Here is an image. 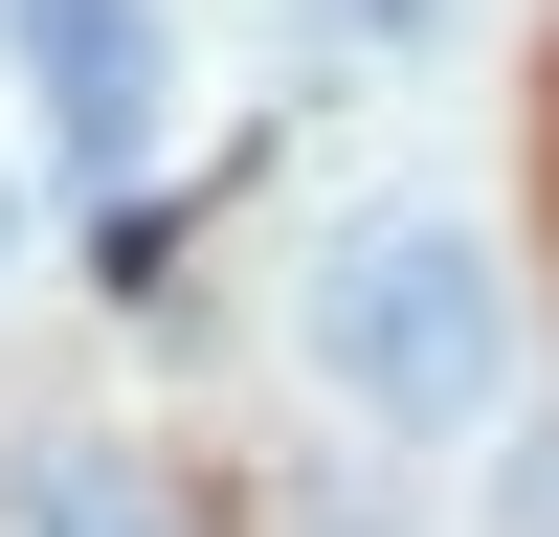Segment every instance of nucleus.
Returning <instances> with one entry per match:
<instances>
[{
    "label": "nucleus",
    "mask_w": 559,
    "mask_h": 537,
    "mask_svg": "<svg viewBox=\"0 0 559 537\" xmlns=\"http://www.w3.org/2000/svg\"><path fill=\"white\" fill-rule=\"evenodd\" d=\"M313 381L358 403V426H471L492 381H515V291H492V247L448 202H381V224H336L313 247Z\"/></svg>",
    "instance_id": "nucleus-1"
},
{
    "label": "nucleus",
    "mask_w": 559,
    "mask_h": 537,
    "mask_svg": "<svg viewBox=\"0 0 559 537\" xmlns=\"http://www.w3.org/2000/svg\"><path fill=\"white\" fill-rule=\"evenodd\" d=\"M23 90H45V157L112 179L134 134H157V23H134V0H23Z\"/></svg>",
    "instance_id": "nucleus-2"
},
{
    "label": "nucleus",
    "mask_w": 559,
    "mask_h": 537,
    "mask_svg": "<svg viewBox=\"0 0 559 537\" xmlns=\"http://www.w3.org/2000/svg\"><path fill=\"white\" fill-rule=\"evenodd\" d=\"M0 537H202L157 448H23L0 470Z\"/></svg>",
    "instance_id": "nucleus-3"
},
{
    "label": "nucleus",
    "mask_w": 559,
    "mask_h": 537,
    "mask_svg": "<svg viewBox=\"0 0 559 537\" xmlns=\"http://www.w3.org/2000/svg\"><path fill=\"white\" fill-rule=\"evenodd\" d=\"M515 537H559V426H537V470H515Z\"/></svg>",
    "instance_id": "nucleus-4"
}]
</instances>
